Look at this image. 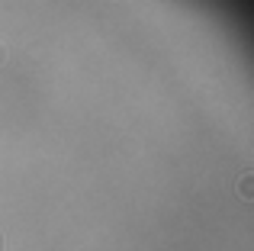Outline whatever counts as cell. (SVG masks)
<instances>
[{"label":"cell","instance_id":"cell-1","mask_svg":"<svg viewBox=\"0 0 254 251\" xmlns=\"http://www.w3.org/2000/svg\"><path fill=\"white\" fill-rule=\"evenodd\" d=\"M3 58H6V49H3V45H0V64H3Z\"/></svg>","mask_w":254,"mask_h":251}]
</instances>
